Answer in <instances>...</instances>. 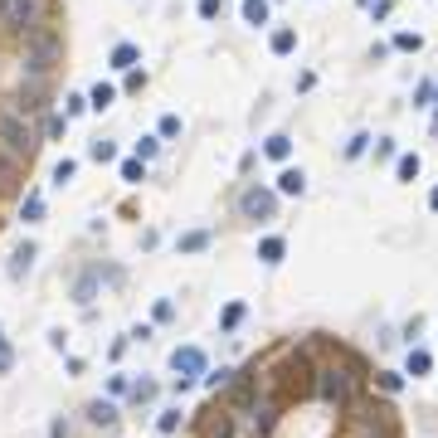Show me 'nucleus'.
Masks as SVG:
<instances>
[{
    "mask_svg": "<svg viewBox=\"0 0 438 438\" xmlns=\"http://www.w3.org/2000/svg\"><path fill=\"white\" fill-rule=\"evenodd\" d=\"M0 156L20 161V166H29V161L39 156V132H34L29 112H20L15 103L0 108Z\"/></svg>",
    "mask_w": 438,
    "mask_h": 438,
    "instance_id": "obj_1",
    "label": "nucleus"
},
{
    "mask_svg": "<svg viewBox=\"0 0 438 438\" xmlns=\"http://www.w3.org/2000/svg\"><path fill=\"white\" fill-rule=\"evenodd\" d=\"M59 64H64V39H59V29L44 24L39 34L24 39V64H20L24 73H20V78H44V83H49V73H54Z\"/></svg>",
    "mask_w": 438,
    "mask_h": 438,
    "instance_id": "obj_2",
    "label": "nucleus"
},
{
    "mask_svg": "<svg viewBox=\"0 0 438 438\" xmlns=\"http://www.w3.org/2000/svg\"><path fill=\"white\" fill-rule=\"evenodd\" d=\"M268 380V390H288L292 400H307V395H317V370H312V360H307V346L302 351H292L288 360H283V370H273V375H263Z\"/></svg>",
    "mask_w": 438,
    "mask_h": 438,
    "instance_id": "obj_3",
    "label": "nucleus"
},
{
    "mask_svg": "<svg viewBox=\"0 0 438 438\" xmlns=\"http://www.w3.org/2000/svg\"><path fill=\"white\" fill-rule=\"evenodd\" d=\"M317 395L322 404H331L336 414L355 404V365H322L317 370Z\"/></svg>",
    "mask_w": 438,
    "mask_h": 438,
    "instance_id": "obj_4",
    "label": "nucleus"
},
{
    "mask_svg": "<svg viewBox=\"0 0 438 438\" xmlns=\"http://www.w3.org/2000/svg\"><path fill=\"white\" fill-rule=\"evenodd\" d=\"M0 29L10 34H39L44 29V0H0Z\"/></svg>",
    "mask_w": 438,
    "mask_h": 438,
    "instance_id": "obj_5",
    "label": "nucleus"
},
{
    "mask_svg": "<svg viewBox=\"0 0 438 438\" xmlns=\"http://www.w3.org/2000/svg\"><path fill=\"white\" fill-rule=\"evenodd\" d=\"M171 370H176V390H190L200 375H205V351L200 346H181L171 355Z\"/></svg>",
    "mask_w": 438,
    "mask_h": 438,
    "instance_id": "obj_6",
    "label": "nucleus"
},
{
    "mask_svg": "<svg viewBox=\"0 0 438 438\" xmlns=\"http://www.w3.org/2000/svg\"><path fill=\"white\" fill-rule=\"evenodd\" d=\"M239 215L243 219H273L278 215V195L263 190V185H248V190L239 195Z\"/></svg>",
    "mask_w": 438,
    "mask_h": 438,
    "instance_id": "obj_7",
    "label": "nucleus"
},
{
    "mask_svg": "<svg viewBox=\"0 0 438 438\" xmlns=\"http://www.w3.org/2000/svg\"><path fill=\"white\" fill-rule=\"evenodd\" d=\"M360 438H395V409H390V404H365V414H360Z\"/></svg>",
    "mask_w": 438,
    "mask_h": 438,
    "instance_id": "obj_8",
    "label": "nucleus"
},
{
    "mask_svg": "<svg viewBox=\"0 0 438 438\" xmlns=\"http://www.w3.org/2000/svg\"><path fill=\"white\" fill-rule=\"evenodd\" d=\"M44 93H49V83H44V78H20L15 108H20V112H39V108H44Z\"/></svg>",
    "mask_w": 438,
    "mask_h": 438,
    "instance_id": "obj_9",
    "label": "nucleus"
},
{
    "mask_svg": "<svg viewBox=\"0 0 438 438\" xmlns=\"http://www.w3.org/2000/svg\"><path fill=\"white\" fill-rule=\"evenodd\" d=\"M108 64H112V69H117V73H132V69L141 64V49H136V44H112Z\"/></svg>",
    "mask_w": 438,
    "mask_h": 438,
    "instance_id": "obj_10",
    "label": "nucleus"
},
{
    "mask_svg": "<svg viewBox=\"0 0 438 438\" xmlns=\"http://www.w3.org/2000/svg\"><path fill=\"white\" fill-rule=\"evenodd\" d=\"M20 185H24V166L0 156V190H20Z\"/></svg>",
    "mask_w": 438,
    "mask_h": 438,
    "instance_id": "obj_11",
    "label": "nucleus"
},
{
    "mask_svg": "<svg viewBox=\"0 0 438 438\" xmlns=\"http://www.w3.org/2000/svg\"><path fill=\"white\" fill-rule=\"evenodd\" d=\"M20 219H24V224H39V219H44V195H39V190H24V200H20Z\"/></svg>",
    "mask_w": 438,
    "mask_h": 438,
    "instance_id": "obj_12",
    "label": "nucleus"
},
{
    "mask_svg": "<svg viewBox=\"0 0 438 438\" xmlns=\"http://www.w3.org/2000/svg\"><path fill=\"white\" fill-rule=\"evenodd\" d=\"M307 190V176L297 171V166H288L283 176H278V195H302Z\"/></svg>",
    "mask_w": 438,
    "mask_h": 438,
    "instance_id": "obj_13",
    "label": "nucleus"
},
{
    "mask_svg": "<svg viewBox=\"0 0 438 438\" xmlns=\"http://www.w3.org/2000/svg\"><path fill=\"white\" fill-rule=\"evenodd\" d=\"M263 156L288 161V156H292V136H283V132H278V136H268V141H263Z\"/></svg>",
    "mask_w": 438,
    "mask_h": 438,
    "instance_id": "obj_14",
    "label": "nucleus"
},
{
    "mask_svg": "<svg viewBox=\"0 0 438 438\" xmlns=\"http://www.w3.org/2000/svg\"><path fill=\"white\" fill-rule=\"evenodd\" d=\"M283 253H288V243H283L278 234H268V239L258 243V258H263V263H283Z\"/></svg>",
    "mask_w": 438,
    "mask_h": 438,
    "instance_id": "obj_15",
    "label": "nucleus"
},
{
    "mask_svg": "<svg viewBox=\"0 0 438 438\" xmlns=\"http://www.w3.org/2000/svg\"><path fill=\"white\" fill-rule=\"evenodd\" d=\"M112 103H117V88H112V83H98V88L88 93V108L93 112H108Z\"/></svg>",
    "mask_w": 438,
    "mask_h": 438,
    "instance_id": "obj_16",
    "label": "nucleus"
},
{
    "mask_svg": "<svg viewBox=\"0 0 438 438\" xmlns=\"http://www.w3.org/2000/svg\"><path fill=\"white\" fill-rule=\"evenodd\" d=\"M88 419L103 424V429H112V424H117V409H112L108 400H93V404H88Z\"/></svg>",
    "mask_w": 438,
    "mask_h": 438,
    "instance_id": "obj_17",
    "label": "nucleus"
},
{
    "mask_svg": "<svg viewBox=\"0 0 438 438\" xmlns=\"http://www.w3.org/2000/svg\"><path fill=\"white\" fill-rule=\"evenodd\" d=\"M268 44H273V54H292V49H297V29H288V24H283V29H273V39H268Z\"/></svg>",
    "mask_w": 438,
    "mask_h": 438,
    "instance_id": "obj_18",
    "label": "nucleus"
},
{
    "mask_svg": "<svg viewBox=\"0 0 438 438\" xmlns=\"http://www.w3.org/2000/svg\"><path fill=\"white\" fill-rule=\"evenodd\" d=\"M15 263H10V278H20V273H29V263H34V243H20L15 253H10Z\"/></svg>",
    "mask_w": 438,
    "mask_h": 438,
    "instance_id": "obj_19",
    "label": "nucleus"
},
{
    "mask_svg": "<svg viewBox=\"0 0 438 438\" xmlns=\"http://www.w3.org/2000/svg\"><path fill=\"white\" fill-rule=\"evenodd\" d=\"M205 434H210V438H234V414H215V419H205Z\"/></svg>",
    "mask_w": 438,
    "mask_h": 438,
    "instance_id": "obj_20",
    "label": "nucleus"
},
{
    "mask_svg": "<svg viewBox=\"0 0 438 438\" xmlns=\"http://www.w3.org/2000/svg\"><path fill=\"white\" fill-rule=\"evenodd\" d=\"M122 181H127V185H141V181H146V161H141V156L122 161Z\"/></svg>",
    "mask_w": 438,
    "mask_h": 438,
    "instance_id": "obj_21",
    "label": "nucleus"
},
{
    "mask_svg": "<svg viewBox=\"0 0 438 438\" xmlns=\"http://www.w3.org/2000/svg\"><path fill=\"white\" fill-rule=\"evenodd\" d=\"M243 20L248 24H268V0H243Z\"/></svg>",
    "mask_w": 438,
    "mask_h": 438,
    "instance_id": "obj_22",
    "label": "nucleus"
},
{
    "mask_svg": "<svg viewBox=\"0 0 438 438\" xmlns=\"http://www.w3.org/2000/svg\"><path fill=\"white\" fill-rule=\"evenodd\" d=\"M395 176H400V181H414V176H419V156H414V151L400 156V161H395Z\"/></svg>",
    "mask_w": 438,
    "mask_h": 438,
    "instance_id": "obj_23",
    "label": "nucleus"
},
{
    "mask_svg": "<svg viewBox=\"0 0 438 438\" xmlns=\"http://www.w3.org/2000/svg\"><path fill=\"white\" fill-rule=\"evenodd\" d=\"M205 243H210V234H205V229H195V234H181V253H200Z\"/></svg>",
    "mask_w": 438,
    "mask_h": 438,
    "instance_id": "obj_24",
    "label": "nucleus"
},
{
    "mask_svg": "<svg viewBox=\"0 0 438 438\" xmlns=\"http://www.w3.org/2000/svg\"><path fill=\"white\" fill-rule=\"evenodd\" d=\"M429 365H434V355L429 351H409V375L419 380V375H429Z\"/></svg>",
    "mask_w": 438,
    "mask_h": 438,
    "instance_id": "obj_25",
    "label": "nucleus"
},
{
    "mask_svg": "<svg viewBox=\"0 0 438 438\" xmlns=\"http://www.w3.org/2000/svg\"><path fill=\"white\" fill-rule=\"evenodd\" d=\"M239 322H243V302H229V307H224V317H219V327H224V331H234Z\"/></svg>",
    "mask_w": 438,
    "mask_h": 438,
    "instance_id": "obj_26",
    "label": "nucleus"
},
{
    "mask_svg": "<svg viewBox=\"0 0 438 438\" xmlns=\"http://www.w3.org/2000/svg\"><path fill=\"white\" fill-rule=\"evenodd\" d=\"M88 156H93V161H117V146H112V141H103V136H98V141L88 146Z\"/></svg>",
    "mask_w": 438,
    "mask_h": 438,
    "instance_id": "obj_27",
    "label": "nucleus"
},
{
    "mask_svg": "<svg viewBox=\"0 0 438 438\" xmlns=\"http://www.w3.org/2000/svg\"><path fill=\"white\" fill-rule=\"evenodd\" d=\"M419 44H424V39H419V34H409V29H400V34H395V49H404V54H419Z\"/></svg>",
    "mask_w": 438,
    "mask_h": 438,
    "instance_id": "obj_28",
    "label": "nucleus"
},
{
    "mask_svg": "<svg viewBox=\"0 0 438 438\" xmlns=\"http://www.w3.org/2000/svg\"><path fill=\"white\" fill-rule=\"evenodd\" d=\"M234 375H239V370H215V375H205V385H210V390H229Z\"/></svg>",
    "mask_w": 438,
    "mask_h": 438,
    "instance_id": "obj_29",
    "label": "nucleus"
},
{
    "mask_svg": "<svg viewBox=\"0 0 438 438\" xmlns=\"http://www.w3.org/2000/svg\"><path fill=\"white\" fill-rule=\"evenodd\" d=\"M156 151H161V136H141V141H136V156H141V161H151Z\"/></svg>",
    "mask_w": 438,
    "mask_h": 438,
    "instance_id": "obj_30",
    "label": "nucleus"
},
{
    "mask_svg": "<svg viewBox=\"0 0 438 438\" xmlns=\"http://www.w3.org/2000/svg\"><path fill=\"white\" fill-rule=\"evenodd\" d=\"M156 429H161V434H176V429H181V409H166V414L156 419Z\"/></svg>",
    "mask_w": 438,
    "mask_h": 438,
    "instance_id": "obj_31",
    "label": "nucleus"
},
{
    "mask_svg": "<svg viewBox=\"0 0 438 438\" xmlns=\"http://www.w3.org/2000/svg\"><path fill=\"white\" fill-rule=\"evenodd\" d=\"M83 108H88V98H83V93H69V98H64V117H78Z\"/></svg>",
    "mask_w": 438,
    "mask_h": 438,
    "instance_id": "obj_32",
    "label": "nucleus"
},
{
    "mask_svg": "<svg viewBox=\"0 0 438 438\" xmlns=\"http://www.w3.org/2000/svg\"><path fill=\"white\" fill-rule=\"evenodd\" d=\"M73 171H78V161H69V156H64V161H59V166H54V181H59V185H64V181H73Z\"/></svg>",
    "mask_w": 438,
    "mask_h": 438,
    "instance_id": "obj_33",
    "label": "nucleus"
},
{
    "mask_svg": "<svg viewBox=\"0 0 438 438\" xmlns=\"http://www.w3.org/2000/svg\"><path fill=\"white\" fill-rule=\"evenodd\" d=\"M161 136H181V117H176V112L161 117Z\"/></svg>",
    "mask_w": 438,
    "mask_h": 438,
    "instance_id": "obj_34",
    "label": "nucleus"
},
{
    "mask_svg": "<svg viewBox=\"0 0 438 438\" xmlns=\"http://www.w3.org/2000/svg\"><path fill=\"white\" fill-rule=\"evenodd\" d=\"M365 141H370V136H365V132H355V136H351V141H346V156H351V161H355V156H360V151H365Z\"/></svg>",
    "mask_w": 438,
    "mask_h": 438,
    "instance_id": "obj_35",
    "label": "nucleus"
},
{
    "mask_svg": "<svg viewBox=\"0 0 438 438\" xmlns=\"http://www.w3.org/2000/svg\"><path fill=\"white\" fill-rule=\"evenodd\" d=\"M395 156V141L390 136H375V161H390Z\"/></svg>",
    "mask_w": 438,
    "mask_h": 438,
    "instance_id": "obj_36",
    "label": "nucleus"
},
{
    "mask_svg": "<svg viewBox=\"0 0 438 438\" xmlns=\"http://www.w3.org/2000/svg\"><path fill=\"white\" fill-rule=\"evenodd\" d=\"M151 395H156V385H151V380H136V385H132V400H136V404H141V400H151Z\"/></svg>",
    "mask_w": 438,
    "mask_h": 438,
    "instance_id": "obj_37",
    "label": "nucleus"
},
{
    "mask_svg": "<svg viewBox=\"0 0 438 438\" xmlns=\"http://www.w3.org/2000/svg\"><path fill=\"white\" fill-rule=\"evenodd\" d=\"M200 15H205V20H219V15H224V0H200Z\"/></svg>",
    "mask_w": 438,
    "mask_h": 438,
    "instance_id": "obj_38",
    "label": "nucleus"
},
{
    "mask_svg": "<svg viewBox=\"0 0 438 438\" xmlns=\"http://www.w3.org/2000/svg\"><path fill=\"white\" fill-rule=\"evenodd\" d=\"M380 385H385V390H390V395H395V390H400V385H404V375H400V370H385V375H380Z\"/></svg>",
    "mask_w": 438,
    "mask_h": 438,
    "instance_id": "obj_39",
    "label": "nucleus"
},
{
    "mask_svg": "<svg viewBox=\"0 0 438 438\" xmlns=\"http://www.w3.org/2000/svg\"><path fill=\"white\" fill-rule=\"evenodd\" d=\"M141 83H146V73H141V69H132V73H127V93H141Z\"/></svg>",
    "mask_w": 438,
    "mask_h": 438,
    "instance_id": "obj_40",
    "label": "nucleus"
},
{
    "mask_svg": "<svg viewBox=\"0 0 438 438\" xmlns=\"http://www.w3.org/2000/svg\"><path fill=\"white\" fill-rule=\"evenodd\" d=\"M64 132H69V117H49V136H54V141H59V136H64Z\"/></svg>",
    "mask_w": 438,
    "mask_h": 438,
    "instance_id": "obj_41",
    "label": "nucleus"
},
{
    "mask_svg": "<svg viewBox=\"0 0 438 438\" xmlns=\"http://www.w3.org/2000/svg\"><path fill=\"white\" fill-rule=\"evenodd\" d=\"M10 365H15V355H10V341H5V336H0V375H5V370H10Z\"/></svg>",
    "mask_w": 438,
    "mask_h": 438,
    "instance_id": "obj_42",
    "label": "nucleus"
},
{
    "mask_svg": "<svg viewBox=\"0 0 438 438\" xmlns=\"http://www.w3.org/2000/svg\"><path fill=\"white\" fill-rule=\"evenodd\" d=\"M429 210H438V185H434V190H429Z\"/></svg>",
    "mask_w": 438,
    "mask_h": 438,
    "instance_id": "obj_43",
    "label": "nucleus"
},
{
    "mask_svg": "<svg viewBox=\"0 0 438 438\" xmlns=\"http://www.w3.org/2000/svg\"><path fill=\"white\" fill-rule=\"evenodd\" d=\"M434 98H438V83H434Z\"/></svg>",
    "mask_w": 438,
    "mask_h": 438,
    "instance_id": "obj_44",
    "label": "nucleus"
},
{
    "mask_svg": "<svg viewBox=\"0 0 438 438\" xmlns=\"http://www.w3.org/2000/svg\"><path fill=\"white\" fill-rule=\"evenodd\" d=\"M365 5H370V0H365Z\"/></svg>",
    "mask_w": 438,
    "mask_h": 438,
    "instance_id": "obj_45",
    "label": "nucleus"
}]
</instances>
